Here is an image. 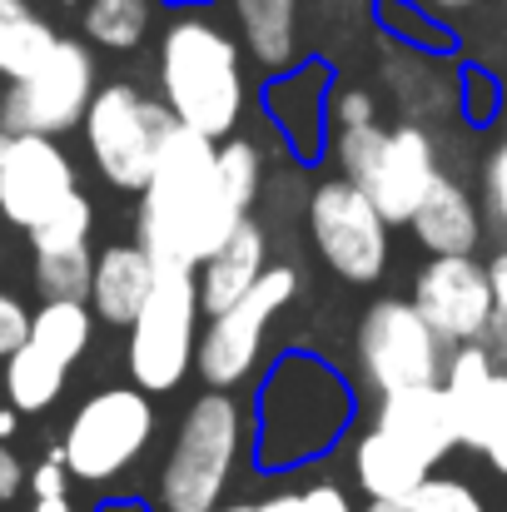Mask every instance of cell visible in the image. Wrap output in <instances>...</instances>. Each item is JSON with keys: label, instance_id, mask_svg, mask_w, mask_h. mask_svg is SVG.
Masks as SVG:
<instances>
[{"label": "cell", "instance_id": "obj_22", "mask_svg": "<svg viewBox=\"0 0 507 512\" xmlns=\"http://www.w3.org/2000/svg\"><path fill=\"white\" fill-rule=\"evenodd\" d=\"M55 45L60 35L50 30V20L30 10V0H0V75L5 80H25L35 65H45Z\"/></svg>", "mask_w": 507, "mask_h": 512}, {"label": "cell", "instance_id": "obj_45", "mask_svg": "<svg viewBox=\"0 0 507 512\" xmlns=\"http://www.w3.org/2000/svg\"><path fill=\"white\" fill-rule=\"evenodd\" d=\"M0 140H5V135H0Z\"/></svg>", "mask_w": 507, "mask_h": 512}, {"label": "cell", "instance_id": "obj_16", "mask_svg": "<svg viewBox=\"0 0 507 512\" xmlns=\"http://www.w3.org/2000/svg\"><path fill=\"white\" fill-rule=\"evenodd\" d=\"M155 254L135 239V244H105L95 254V274H90V309L100 324H120L130 329L135 314L145 309L150 289H155Z\"/></svg>", "mask_w": 507, "mask_h": 512}, {"label": "cell", "instance_id": "obj_36", "mask_svg": "<svg viewBox=\"0 0 507 512\" xmlns=\"http://www.w3.org/2000/svg\"><path fill=\"white\" fill-rule=\"evenodd\" d=\"M20 488H25V468H20V458L0 443V503H10Z\"/></svg>", "mask_w": 507, "mask_h": 512}, {"label": "cell", "instance_id": "obj_26", "mask_svg": "<svg viewBox=\"0 0 507 512\" xmlns=\"http://www.w3.org/2000/svg\"><path fill=\"white\" fill-rule=\"evenodd\" d=\"M363 512H488V508H483L478 488H468L463 478H433L428 473L413 493L378 498V503H368Z\"/></svg>", "mask_w": 507, "mask_h": 512}, {"label": "cell", "instance_id": "obj_3", "mask_svg": "<svg viewBox=\"0 0 507 512\" xmlns=\"http://www.w3.org/2000/svg\"><path fill=\"white\" fill-rule=\"evenodd\" d=\"M160 100L174 125L199 130L209 140H229L249 105L244 55L224 25L209 15H179L169 20L160 40Z\"/></svg>", "mask_w": 507, "mask_h": 512}, {"label": "cell", "instance_id": "obj_12", "mask_svg": "<svg viewBox=\"0 0 507 512\" xmlns=\"http://www.w3.org/2000/svg\"><path fill=\"white\" fill-rule=\"evenodd\" d=\"M413 304L453 348L493 339L498 324L493 279L488 264H478L473 254H428V264L413 279Z\"/></svg>", "mask_w": 507, "mask_h": 512}, {"label": "cell", "instance_id": "obj_18", "mask_svg": "<svg viewBox=\"0 0 507 512\" xmlns=\"http://www.w3.org/2000/svg\"><path fill=\"white\" fill-rule=\"evenodd\" d=\"M264 269H269V239H264V229H259L254 219H244V224L194 269L204 319L219 314V309H229V304H239V299L264 279Z\"/></svg>", "mask_w": 507, "mask_h": 512}, {"label": "cell", "instance_id": "obj_21", "mask_svg": "<svg viewBox=\"0 0 507 512\" xmlns=\"http://www.w3.org/2000/svg\"><path fill=\"white\" fill-rule=\"evenodd\" d=\"M353 478H358V488L368 493V503H378V498H403V493H413V488L428 478V463L413 458V453H408L403 443H393L388 433L368 428V433L353 443Z\"/></svg>", "mask_w": 507, "mask_h": 512}, {"label": "cell", "instance_id": "obj_14", "mask_svg": "<svg viewBox=\"0 0 507 512\" xmlns=\"http://www.w3.org/2000/svg\"><path fill=\"white\" fill-rule=\"evenodd\" d=\"M438 174L443 170H438L433 140H428L418 125H398V130L383 135L378 155L363 165V174H358L353 184L378 204V214H383L388 224H408Z\"/></svg>", "mask_w": 507, "mask_h": 512}, {"label": "cell", "instance_id": "obj_5", "mask_svg": "<svg viewBox=\"0 0 507 512\" xmlns=\"http://www.w3.org/2000/svg\"><path fill=\"white\" fill-rule=\"evenodd\" d=\"M199 279L194 269L160 264L155 289L145 299V309L130 324V383L145 393H174L189 368H194V348H199Z\"/></svg>", "mask_w": 507, "mask_h": 512}, {"label": "cell", "instance_id": "obj_29", "mask_svg": "<svg viewBox=\"0 0 507 512\" xmlns=\"http://www.w3.org/2000/svg\"><path fill=\"white\" fill-rule=\"evenodd\" d=\"M90 274H95V254L90 249L35 254V289H40V299H85L90 304Z\"/></svg>", "mask_w": 507, "mask_h": 512}, {"label": "cell", "instance_id": "obj_28", "mask_svg": "<svg viewBox=\"0 0 507 512\" xmlns=\"http://www.w3.org/2000/svg\"><path fill=\"white\" fill-rule=\"evenodd\" d=\"M463 443L468 448H478L498 473L507 478V368L493 373V383H488V398H483V408H478V418L463 428Z\"/></svg>", "mask_w": 507, "mask_h": 512}, {"label": "cell", "instance_id": "obj_1", "mask_svg": "<svg viewBox=\"0 0 507 512\" xmlns=\"http://www.w3.org/2000/svg\"><path fill=\"white\" fill-rule=\"evenodd\" d=\"M244 219L249 204L219 174V140L174 125L155 155L150 184L140 189L135 239L155 254V264L199 269Z\"/></svg>", "mask_w": 507, "mask_h": 512}, {"label": "cell", "instance_id": "obj_8", "mask_svg": "<svg viewBox=\"0 0 507 512\" xmlns=\"http://www.w3.org/2000/svg\"><path fill=\"white\" fill-rule=\"evenodd\" d=\"M448 353L453 343L418 314L413 299H378L358 324V373H363V388L378 398L443 383Z\"/></svg>", "mask_w": 507, "mask_h": 512}, {"label": "cell", "instance_id": "obj_25", "mask_svg": "<svg viewBox=\"0 0 507 512\" xmlns=\"http://www.w3.org/2000/svg\"><path fill=\"white\" fill-rule=\"evenodd\" d=\"M155 0H85V35L105 50H135L150 35Z\"/></svg>", "mask_w": 507, "mask_h": 512}, {"label": "cell", "instance_id": "obj_17", "mask_svg": "<svg viewBox=\"0 0 507 512\" xmlns=\"http://www.w3.org/2000/svg\"><path fill=\"white\" fill-rule=\"evenodd\" d=\"M408 229L428 254H473L488 234V214L453 174H438L433 189L423 194V204L413 209Z\"/></svg>", "mask_w": 507, "mask_h": 512}, {"label": "cell", "instance_id": "obj_11", "mask_svg": "<svg viewBox=\"0 0 507 512\" xmlns=\"http://www.w3.org/2000/svg\"><path fill=\"white\" fill-rule=\"evenodd\" d=\"M309 234L324 264L348 284H373L388 269V219L353 179H324L309 199Z\"/></svg>", "mask_w": 507, "mask_h": 512}, {"label": "cell", "instance_id": "obj_10", "mask_svg": "<svg viewBox=\"0 0 507 512\" xmlns=\"http://www.w3.org/2000/svg\"><path fill=\"white\" fill-rule=\"evenodd\" d=\"M95 90V55L80 40H60L45 65L0 95V135H65L85 120Z\"/></svg>", "mask_w": 507, "mask_h": 512}, {"label": "cell", "instance_id": "obj_38", "mask_svg": "<svg viewBox=\"0 0 507 512\" xmlns=\"http://www.w3.org/2000/svg\"><path fill=\"white\" fill-rule=\"evenodd\" d=\"M478 0H428V10L433 15H458V10H473Z\"/></svg>", "mask_w": 507, "mask_h": 512}, {"label": "cell", "instance_id": "obj_23", "mask_svg": "<svg viewBox=\"0 0 507 512\" xmlns=\"http://www.w3.org/2000/svg\"><path fill=\"white\" fill-rule=\"evenodd\" d=\"M65 373H70V368H65L55 353H45L40 343L25 339L5 358V398H10V408H15V413H45V408L60 398Z\"/></svg>", "mask_w": 507, "mask_h": 512}, {"label": "cell", "instance_id": "obj_9", "mask_svg": "<svg viewBox=\"0 0 507 512\" xmlns=\"http://www.w3.org/2000/svg\"><path fill=\"white\" fill-rule=\"evenodd\" d=\"M299 294V274L289 264H269L264 279L229 309L209 314V324L199 329V348H194V373L204 378V388H239L264 353V334L279 319V309Z\"/></svg>", "mask_w": 507, "mask_h": 512}, {"label": "cell", "instance_id": "obj_20", "mask_svg": "<svg viewBox=\"0 0 507 512\" xmlns=\"http://www.w3.org/2000/svg\"><path fill=\"white\" fill-rule=\"evenodd\" d=\"M234 15L249 55L269 75H284L299 55V0H234Z\"/></svg>", "mask_w": 507, "mask_h": 512}, {"label": "cell", "instance_id": "obj_30", "mask_svg": "<svg viewBox=\"0 0 507 512\" xmlns=\"http://www.w3.org/2000/svg\"><path fill=\"white\" fill-rule=\"evenodd\" d=\"M383 20L403 35V45H413V50H448V35H443V25L428 15V10H413V5H403V0H388L383 5Z\"/></svg>", "mask_w": 507, "mask_h": 512}, {"label": "cell", "instance_id": "obj_7", "mask_svg": "<svg viewBox=\"0 0 507 512\" xmlns=\"http://www.w3.org/2000/svg\"><path fill=\"white\" fill-rule=\"evenodd\" d=\"M155 438V403L145 388H100L75 408L65 423L60 453L70 478L80 483H115L140 463V453Z\"/></svg>", "mask_w": 507, "mask_h": 512}, {"label": "cell", "instance_id": "obj_32", "mask_svg": "<svg viewBox=\"0 0 507 512\" xmlns=\"http://www.w3.org/2000/svg\"><path fill=\"white\" fill-rule=\"evenodd\" d=\"M324 125H329V135L378 125V115H373V95L358 90V85H334V90H329V105H324Z\"/></svg>", "mask_w": 507, "mask_h": 512}, {"label": "cell", "instance_id": "obj_33", "mask_svg": "<svg viewBox=\"0 0 507 512\" xmlns=\"http://www.w3.org/2000/svg\"><path fill=\"white\" fill-rule=\"evenodd\" d=\"M458 90H463V115H468L473 125H488V120L498 115V105H503L498 80H493L488 70H478V65H468V70L458 75Z\"/></svg>", "mask_w": 507, "mask_h": 512}, {"label": "cell", "instance_id": "obj_31", "mask_svg": "<svg viewBox=\"0 0 507 512\" xmlns=\"http://www.w3.org/2000/svg\"><path fill=\"white\" fill-rule=\"evenodd\" d=\"M259 512H353V503L338 483H309V488H289V493L264 498Z\"/></svg>", "mask_w": 507, "mask_h": 512}, {"label": "cell", "instance_id": "obj_27", "mask_svg": "<svg viewBox=\"0 0 507 512\" xmlns=\"http://www.w3.org/2000/svg\"><path fill=\"white\" fill-rule=\"evenodd\" d=\"M90 229H95V209L90 199L75 189L55 214H45L35 229H30V249L35 254H65V249H90Z\"/></svg>", "mask_w": 507, "mask_h": 512}, {"label": "cell", "instance_id": "obj_4", "mask_svg": "<svg viewBox=\"0 0 507 512\" xmlns=\"http://www.w3.org/2000/svg\"><path fill=\"white\" fill-rule=\"evenodd\" d=\"M244 433H249V418H244V408H239L234 393H224V388L199 393L184 408L179 433H174V448H169V458H165L160 508L165 512L219 508L224 493H229V478L239 468Z\"/></svg>", "mask_w": 507, "mask_h": 512}, {"label": "cell", "instance_id": "obj_35", "mask_svg": "<svg viewBox=\"0 0 507 512\" xmlns=\"http://www.w3.org/2000/svg\"><path fill=\"white\" fill-rule=\"evenodd\" d=\"M25 339H30V309L0 289V358H10Z\"/></svg>", "mask_w": 507, "mask_h": 512}, {"label": "cell", "instance_id": "obj_34", "mask_svg": "<svg viewBox=\"0 0 507 512\" xmlns=\"http://www.w3.org/2000/svg\"><path fill=\"white\" fill-rule=\"evenodd\" d=\"M483 204H488V224L503 234V244H507V135L498 140V150L488 155V170H483Z\"/></svg>", "mask_w": 507, "mask_h": 512}, {"label": "cell", "instance_id": "obj_43", "mask_svg": "<svg viewBox=\"0 0 507 512\" xmlns=\"http://www.w3.org/2000/svg\"><path fill=\"white\" fill-rule=\"evenodd\" d=\"M498 329V339H503V358H507V324H493Z\"/></svg>", "mask_w": 507, "mask_h": 512}, {"label": "cell", "instance_id": "obj_13", "mask_svg": "<svg viewBox=\"0 0 507 512\" xmlns=\"http://www.w3.org/2000/svg\"><path fill=\"white\" fill-rule=\"evenodd\" d=\"M75 165L55 145V135H5L0 140V219L15 229H35L75 194Z\"/></svg>", "mask_w": 507, "mask_h": 512}, {"label": "cell", "instance_id": "obj_2", "mask_svg": "<svg viewBox=\"0 0 507 512\" xmlns=\"http://www.w3.org/2000/svg\"><path fill=\"white\" fill-rule=\"evenodd\" d=\"M353 388L329 358L284 353L254 393V463L259 473H294L338 448L353 423Z\"/></svg>", "mask_w": 507, "mask_h": 512}, {"label": "cell", "instance_id": "obj_44", "mask_svg": "<svg viewBox=\"0 0 507 512\" xmlns=\"http://www.w3.org/2000/svg\"><path fill=\"white\" fill-rule=\"evenodd\" d=\"M174 5H199V0H174Z\"/></svg>", "mask_w": 507, "mask_h": 512}, {"label": "cell", "instance_id": "obj_41", "mask_svg": "<svg viewBox=\"0 0 507 512\" xmlns=\"http://www.w3.org/2000/svg\"><path fill=\"white\" fill-rule=\"evenodd\" d=\"M209 512H259V503H229V508L219 503V508H209Z\"/></svg>", "mask_w": 507, "mask_h": 512}, {"label": "cell", "instance_id": "obj_37", "mask_svg": "<svg viewBox=\"0 0 507 512\" xmlns=\"http://www.w3.org/2000/svg\"><path fill=\"white\" fill-rule=\"evenodd\" d=\"M488 279H493V304H498V324H507V244L488 259Z\"/></svg>", "mask_w": 507, "mask_h": 512}, {"label": "cell", "instance_id": "obj_39", "mask_svg": "<svg viewBox=\"0 0 507 512\" xmlns=\"http://www.w3.org/2000/svg\"><path fill=\"white\" fill-rule=\"evenodd\" d=\"M30 512H75V508H70V493H60V498H35Z\"/></svg>", "mask_w": 507, "mask_h": 512}, {"label": "cell", "instance_id": "obj_19", "mask_svg": "<svg viewBox=\"0 0 507 512\" xmlns=\"http://www.w3.org/2000/svg\"><path fill=\"white\" fill-rule=\"evenodd\" d=\"M279 135L294 145V155H314L319 135L329 130L324 125V105H329V70L314 60V65H289L284 75H274V90L264 95Z\"/></svg>", "mask_w": 507, "mask_h": 512}, {"label": "cell", "instance_id": "obj_40", "mask_svg": "<svg viewBox=\"0 0 507 512\" xmlns=\"http://www.w3.org/2000/svg\"><path fill=\"white\" fill-rule=\"evenodd\" d=\"M15 428H20V413H15V408H0V443L15 438Z\"/></svg>", "mask_w": 507, "mask_h": 512}, {"label": "cell", "instance_id": "obj_15", "mask_svg": "<svg viewBox=\"0 0 507 512\" xmlns=\"http://www.w3.org/2000/svg\"><path fill=\"white\" fill-rule=\"evenodd\" d=\"M373 428L388 433L393 443H403L428 468H438L458 448V423H453V408H448L443 383H423V388H403V393L378 398Z\"/></svg>", "mask_w": 507, "mask_h": 512}, {"label": "cell", "instance_id": "obj_6", "mask_svg": "<svg viewBox=\"0 0 507 512\" xmlns=\"http://www.w3.org/2000/svg\"><path fill=\"white\" fill-rule=\"evenodd\" d=\"M80 130H85V145H90V160H95L100 179L110 189L140 194L150 184L165 135L174 130V115L165 110V100H150L145 90L115 80V85L95 90Z\"/></svg>", "mask_w": 507, "mask_h": 512}, {"label": "cell", "instance_id": "obj_42", "mask_svg": "<svg viewBox=\"0 0 507 512\" xmlns=\"http://www.w3.org/2000/svg\"><path fill=\"white\" fill-rule=\"evenodd\" d=\"M135 503H105V512H130Z\"/></svg>", "mask_w": 507, "mask_h": 512}, {"label": "cell", "instance_id": "obj_24", "mask_svg": "<svg viewBox=\"0 0 507 512\" xmlns=\"http://www.w3.org/2000/svg\"><path fill=\"white\" fill-rule=\"evenodd\" d=\"M90 339H95V309L85 299H45L30 314V343L55 353L65 368H75L85 358Z\"/></svg>", "mask_w": 507, "mask_h": 512}]
</instances>
